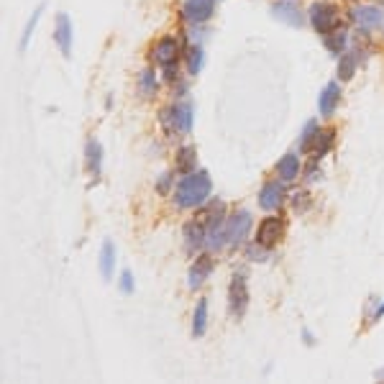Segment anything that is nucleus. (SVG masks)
<instances>
[{
    "instance_id": "obj_1",
    "label": "nucleus",
    "mask_w": 384,
    "mask_h": 384,
    "mask_svg": "<svg viewBox=\"0 0 384 384\" xmlns=\"http://www.w3.org/2000/svg\"><path fill=\"white\" fill-rule=\"evenodd\" d=\"M211 174L205 169H195V172L184 174L180 180L177 190H174V205L182 208V211H195V208H200V205L211 200Z\"/></svg>"
},
{
    "instance_id": "obj_2",
    "label": "nucleus",
    "mask_w": 384,
    "mask_h": 384,
    "mask_svg": "<svg viewBox=\"0 0 384 384\" xmlns=\"http://www.w3.org/2000/svg\"><path fill=\"white\" fill-rule=\"evenodd\" d=\"M307 21H310V26H313L320 36H328L331 31H336L344 26V23H341V10H338V5L328 3V0H315V3L307 8Z\"/></svg>"
},
{
    "instance_id": "obj_3",
    "label": "nucleus",
    "mask_w": 384,
    "mask_h": 384,
    "mask_svg": "<svg viewBox=\"0 0 384 384\" xmlns=\"http://www.w3.org/2000/svg\"><path fill=\"white\" fill-rule=\"evenodd\" d=\"M195 110L190 103H174V106L164 108L159 115V123L164 125L167 136H187L192 131V121H195Z\"/></svg>"
},
{
    "instance_id": "obj_4",
    "label": "nucleus",
    "mask_w": 384,
    "mask_h": 384,
    "mask_svg": "<svg viewBox=\"0 0 384 384\" xmlns=\"http://www.w3.org/2000/svg\"><path fill=\"white\" fill-rule=\"evenodd\" d=\"M251 223H254V218H251L249 211L230 213L228 218H226V223H223V246H233V249L241 246L243 239L249 236Z\"/></svg>"
},
{
    "instance_id": "obj_5",
    "label": "nucleus",
    "mask_w": 384,
    "mask_h": 384,
    "mask_svg": "<svg viewBox=\"0 0 384 384\" xmlns=\"http://www.w3.org/2000/svg\"><path fill=\"white\" fill-rule=\"evenodd\" d=\"M228 307L233 317H243V313L249 310V282H246V274H243V272H236V274L230 277Z\"/></svg>"
},
{
    "instance_id": "obj_6",
    "label": "nucleus",
    "mask_w": 384,
    "mask_h": 384,
    "mask_svg": "<svg viewBox=\"0 0 384 384\" xmlns=\"http://www.w3.org/2000/svg\"><path fill=\"white\" fill-rule=\"evenodd\" d=\"M351 23H356L361 31H374L379 26H384V8L382 5H354L348 10Z\"/></svg>"
},
{
    "instance_id": "obj_7",
    "label": "nucleus",
    "mask_w": 384,
    "mask_h": 384,
    "mask_svg": "<svg viewBox=\"0 0 384 384\" xmlns=\"http://www.w3.org/2000/svg\"><path fill=\"white\" fill-rule=\"evenodd\" d=\"M180 57H182V44L177 36H162L152 47V59L159 67L174 64V62H180Z\"/></svg>"
},
{
    "instance_id": "obj_8",
    "label": "nucleus",
    "mask_w": 384,
    "mask_h": 384,
    "mask_svg": "<svg viewBox=\"0 0 384 384\" xmlns=\"http://www.w3.org/2000/svg\"><path fill=\"white\" fill-rule=\"evenodd\" d=\"M285 236V221L279 215H269L259 223L256 228V243L264 246V249H274L279 241Z\"/></svg>"
},
{
    "instance_id": "obj_9",
    "label": "nucleus",
    "mask_w": 384,
    "mask_h": 384,
    "mask_svg": "<svg viewBox=\"0 0 384 384\" xmlns=\"http://www.w3.org/2000/svg\"><path fill=\"white\" fill-rule=\"evenodd\" d=\"M182 19L192 26H200L205 21L213 19V13H215V0H184L182 8Z\"/></svg>"
},
{
    "instance_id": "obj_10",
    "label": "nucleus",
    "mask_w": 384,
    "mask_h": 384,
    "mask_svg": "<svg viewBox=\"0 0 384 384\" xmlns=\"http://www.w3.org/2000/svg\"><path fill=\"white\" fill-rule=\"evenodd\" d=\"M54 44L59 47L62 57L69 59L72 57V38H75V29H72V21H69L67 13H57V21H54Z\"/></svg>"
},
{
    "instance_id": "obj_11",
    "label": "nucleus",
    "mask_w": 384,
    "mask_h": 384,
    "mask_svg": "<svg viewBox=\"0 0 384 384\" xmlns=\"http://www.w3.org/2000/svg\"><path fill=\"white\" fill-rule=\"evenodd\" d=\"M272 16L282 23H287L292 29H302L305 26V16H302V10L295 5V0H279L272 5Z\"/></svg>"
},
{
    "instance_id": "obj_12",
    "label": "nucleus",
    "mask_w": 384,
    "mask_h": 384,
    "mask_svg": "<svg viewBox=\"0 0 384 384\" xmlns=\"http://www.w3.org/2000/svg\"><path fill=\"white\" fill-rule=\"evenodd\" d=\"M282 200H285V182L282 180H269V182L261 184L259 205L264 211H279Z\"/></svg>"
},
{
    "instance_id": "obj_13",
    "label": "nucleus",
    "mask_w": 384,
    "mask_h": 384,
    "mask_svg": "<svg viewBox=\"0 0 384 384\" xmlns=\"http://www.w3.org/2000/svg\"><path fill=\"white\" fill-rule=\"evenodd\" d=\"M213 264H215V261H213L211 254H200L197 259L192 261L190 272H187V287H190V289L202 287V282H205V279L211 277Z\"/></svg>"
},
{
    "instance_id": "obj_14",
    "label": "nucleus",
    "mask_w": 384,
    "mask_h": 384,
    "mask_svg": "<svg viewBox=\"0 0 384 384\" xmlns=\"http://www.w3.org/2000/svg\"><path fill=\"white\" fill-rule=\"evenodd\" d=\"M338 103H341V85H338V80H333V82H328V85L323 87V93L317 95V110H320V115L331 118V115L336 113Z\"/></svg>"
},
{
    "instance_id": "obj_15",
    "label": "nucleus",
    "mask_w": 384,
    "mask_h": 384,
    "mask_svg": "<svg viewBox=\"0 0 384 384\" xmlns=\"http://www.w3.org/2000/svg\"><path fill=\"white\" fill-rule=\"evenodd\" d=\"M300 172H302V164H300V156L295 152L285 154V156L279 159L277 174L282 182H295V180L300 177Z\"/></svg>"
},
{
    "instance_id": "obj_16",
    "label": "nucleus",
    "mask_w": 384,
    "mask_h": 384,
    "mask_svg": "<svg viewBox=\"0 0 384 384\" xmlns=\"http://www.w3.org/2000/svg\"><path fill=\"white\" fill-rule=\"evenodd\" d=\"M85 167L90 177H100V172H103V146L95 139H90L85 146Z\"/></svg>"
},
{
    "instance_id": "obj_17",
    "label": "nucleus",
    "mask_w": 384,
    "mask_h": 384,
    "mask_svg": "<svg viewBox=\"0 0 384 384\" xmlns=\"http://www.w3.org/2000/svg\"><path fill=\"white\" fill-rule=\"evenodd\" d=\"M333 141H336V128H320L317 136H315V141H313V146H310L313 159L320 162V159H323V156L333 149Z\"/></svg>"
},
{
    "instance_id": "obj_18",
    "label": "nucleus",
    "mask_w": 384,
    "mask_h": 384,
    "mask_svg": "<svg viewBox=\"0 0 384 384\" xmlns=\"http://www.w3.org/2000/svg\"><path fill=\"white\" fill-rule=\"evenodd\" d=\"M159 93V77L154 72V67H146L139 72V95L144 100H152Z\"/></svg>"
},
{
    "instance_id": "obj_19",
    "label": "nucleus",
    "mask_w": 384,
    "mask_h": 384,
    "mask_svg": "<svg viewBox=\"0 0 384 384\" xmlns=\"http://www.w3.org/2000/svg\"><path fill=\"white\" fill-rule=\"evenodd\" d=\"M348 41H351V34H348V29L346 26H341V29L331 31L328 36H323V44H326V49L331 51V54H336V57H341L346 51V47H348Z\"/></svg>"
},
{
    "instance_id": "obj_20",
    "label": "nucleus",
    "mask_w": 384,
    "mask_h": 384,
    "mask_svg": "<svg viewBox=\"0 0 384 384\" xmlns=\"http://www.w3.org/2000/svg\"><path fill=\"white\" fill-rule=\"evenodd\" d=\"M195 164H197V152H195V146H180V152L174 156V169L177 174H190L195 172Z\"/></svg>"
},
{
    "instance_id": "obj_21",
    "label": "nucleus",
    "mask_w": 384,
    "mask_h": 384,
    "mask_svg": "<svg viewBox=\"0 0 384 384\" xmlns=\"http://www.w3.org/2000/svg\"><path fill=\"white\" fill-rule=\"evenodd\" d=\"M356 67H359V54L346 49L344 54L338 57V67H336L338 80H341V82H348V80L356 75Z\"/></svg>"
},
{
    "instance_id": "obj_22",
    "label": "nucleus",
    "mask_w": 384,
    "mask_h": 384,
    "mask_svg": "<svg viewBox=\"0 0 384 384\" xmlns=\"http://www.w3.org/2000/svg\"><path fill=\"white\" fill-rule=\"evenodd\" d=\"M113 269H115V246L113 241H103V249H100V274L106 282L113 279Z\"/></svg>"
},
{
    "instance_id": "obj_23",
    "label": "nucleus",
    "mask_w": 384,
    "mask_h": 384,
    "mask_svg": "<svg viewBox=\"0 0 384 384\" xmlns=\"http://www.w3.org/2000/svg\"><path fill=\"white\" fill-rule=\"evenodd\" d=\"M208 331V300L202 298L197 305H195V315H192V336L202 338Z\"/></svg>"
},
{
    "instance_id": "obj_24",
    "label": "nucleus",
    "mask_w": 384,
    "mask_h": 384,
    "mask_svg": "<svg viewBox=\"0 0 384 384\" xmlns=\"http://www.w3.org/2000/svg\"><path fill=\"white\" fill-rule=\"evenodd\" d=\"M41 13H44V3L38 5L34 13H31V19L26 21V29H23V34H21V41H19V49L21 51H26V47H29V41H31V36H34V31H36V26H38V21H41Z\"/></svg>"
},
{
    "instance_id": "obj_25",
    "label": "nucleus",
    "mask_w": 384,
    "mask_h": 384,
    "mask_svg": "<svg viewBox=\"0 0 384 384\" xmlns=\"http://www.w3.org/2000/svg\"><path fill=\"white\" fill-rule=\"evenodd\" d=\"M202 62H205V54H202L200 44H192L187 51H184V64H187V72L190 75H197L202 69Z\"/></svg>"
},
{
    "instance_id": "obj_26",
    "label": "nucleus",
    "mask_w": 384,
    "mask_h": 384,
    "mask_svg": "<svg viewBox=\"0 0 384 384\" xmlns=\"http://www.w3.org/2000/svg\"><path fill=\"white\" fill-rule=\"evenodd\" d=\"M317 131H320L317 121H307L305 128H302V139H300V152H302V154L310 152V146H313V141H315Z\"/></svg>"
},
{
    "instance_id": "obj_27",
    "label": "nucleus",
    "mask_w": 384,
    "mask_h": 384,
    "mask_svg": "<svg viewBox=\"0 0 384 384\" xmlns=\"http://www.w3.org/2000/svg\"><path fill=\"white\" fill-rule=\"evenodd\" d=\"M246 256H249L251 261H267L269 259V249H264V246H249V251H246Z\"/></svg>"
},
{
    "instance_id": "obj_28",
    "label": "nucleus",
    "mask_w": 384,
    "mask_h": 384,
    "mask_svg": "<svg viewBox=\"0 0 384 384\" xmlns=\"http://www.w3.org/2000/svg\"><path fill=\"white\" fill-rule=\"evenodd\" d=\"M320 177H323V172H320V167H317V162L313 159V162H310V167L305 169V182L313 184V182H317Z\"/></svg>"
},
{
    "instance_id": "obj_29",
    "label": "nucleus",
    "mask_w": 384,
    "mask_h": 384,
    "mask_svg": "<svg viewBox=\"0 0 384 384\" xmlns=\"http://www.w3.org/2000/svg\"><path fill=\"white\" fill-rule=\"evenodd\" d=\"M307 205H310V195H307V192H295V195H292V208H295V211H305Z\"/></svg>"
},
{
    "instance_id": "obj_30",
    "label": "nucleus",
    "mask_w": 384,
    "mask_h": 384,
    "mask_svg": "<svg viewBox=\"0 0 384 384\" xmlns=\"http://www.w3.org/2000/svg\"><path fill=\"white\" fill-rule=\"evenodd\" d=\"M121 292H123V295H134V277H131L128 269L121 274Z\"/></svg>"
},
{
    "instance_id": "obj_31",
    "label": "nucleus",
    "mask_w": 384,
    "mask_h": 384,
    "mask_svg": "<svg viewBox=\"0 0 384 384\" xmlns=\"http://www.w3.org/2000/svg\"><path fill=\"white\" fill-rule=\"evenodd\" d=\"M379 317H384V302H382V305H376V310H374V313H372V315L366 317V323H376V320H379Z\"/></svg>"
},
{
    "instance_id": "obj_32",
    "label": "nucleus",
    "mask_w": 384,
    "mask_h": 384,
    "mask_svg": "<svg viewBox=\"0 0 384 384\" xmlns=\"http://www.w3.org/2000/svg\"><path fill=\"white\" fill-rule=\"evenodd\" d=\"M174 177L172 174H164L162 177V182H159V192H162V195H167V192H169V182H172Z\"/></svg>"
},
{
    "instance_id": "obj_33",
    "label": "nucleus",
    "mask_w": 384,
    "mask_h": 384,
    "mask_svg": "<svg viewBox=\"0 0 384 384\" xmlns=\"http://www.w3.org/2000/svg\"><path fill=\"white\" fill-rule=\"evenodd\" d=\"M302 338H305V344H307V346L315 344V338H313V333H310V331H302Z\"/></svg>"
},
{
    "instance_id": "obj_34",
    "label": "nucleus",
    "mask_w": 384,
    "mask_h": 384,
    "mask_svg": "<svg viewBox=\"0 0 384 384\" xmlns=\"http://www.w3.org/2000/svg\"><path fill=\"white\" fill-rule=\"evenodd\" d=\"M374 376H376V379H379V382H384V369H376Z\"/></svg>"
},
{
    "instance_id": "obj_35",
    "label": "nucleus",
    "mask_w": 384,
    "mask_h": 384,
    "mask_svg": "<svg viewBox=\"0 0 384 384\" xmlns=\"http://www.w3.org/2000/svg\"><path fill=\"white\" fill-rule=\"evenodd\" d=\"M382 36H384V34H382Z\"/></svg>"
}]
</instances>
